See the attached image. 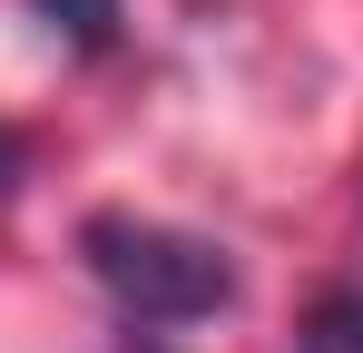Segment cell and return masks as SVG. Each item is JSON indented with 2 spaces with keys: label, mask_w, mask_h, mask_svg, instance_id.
I'll return each mask as SVG.
<instances>
[{
  "label": "cell",
  "mask_w": 363,
  "mask_h": 353,
  "mask_svg": "<svg viewBox=\"0 0 363 353\" xmlns=\"http://www.w3.org/2000/svg\"><path fill=\"white\" fill-rule=\"evenodd\" d=\"M20 186H30V138H10V128H0V206H10Z\"/></svg>",
  "instance_id": "4"
},
{
  "label": "cell",
  "mask_w": 363,
  "mask_h": 353,
  "mask_svg": "<svg viewBox=\"0 0 363 353\" xmlns=\"http://www.w3.org/2000/svg\"><path fill=\"white\" fill-rule=\"evenodd\" d=\"M30 10L60 30L69 50H108V40H118V0H30Z\"/></svg>",
  "instance_id": "3"
},
{
  "label": "cell",
  "mask_w": 363,
  "mask_h": 353,
  "mask_svg": "<svg viewBox=\"0 0 363 353\" xmlns=\"http://www.w3.org/2000/svg\"><path fill=\"white\" fill-rule=\"evenodd\" d=\"M295 353H363V275H344V285H324L304 304Z\"/></svg>",
  "instance_id": "2"
},
{
  "label": "cell",
  "mask_w": 363,
  "mask_h": 353,
  "mask_svg": "<svg viewBox=\"0 0 363 353\" xmlns=\"http://www.w3.org/2000/svg\"><path fill=\"white\" fill-rule=\"evenodd\" d=\"M79 255H89L99 294L118 304L128 324H147V334L206 324V314L236 304L226 245H206V235H186V226H157V216H128V206H99V216L79 226Z\"/></svg>",
  "instance_id": "1"
}]
</instances>
